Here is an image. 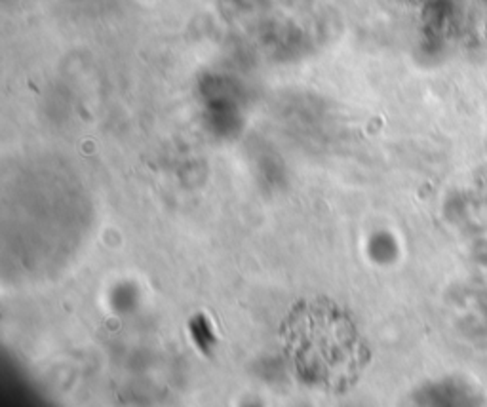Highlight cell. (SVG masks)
<instances>
[{
  "mask_svg": "<svg viewBox=\"0 0 487 407\" xmlns=\"http://www.w3.org/2000/svg\"><path fill=\"white\" fill-rule=\"evenodd\" d=\"M280 340L291 373L328 394L354 388L371 358L350 310L328 297L295 303L282 320Z\"/></svg>",
  "mask_w": 487,
  "mask_h": 407,
  "instance_id": "cell-1",
  "label": "cell"
}]
</instances>
